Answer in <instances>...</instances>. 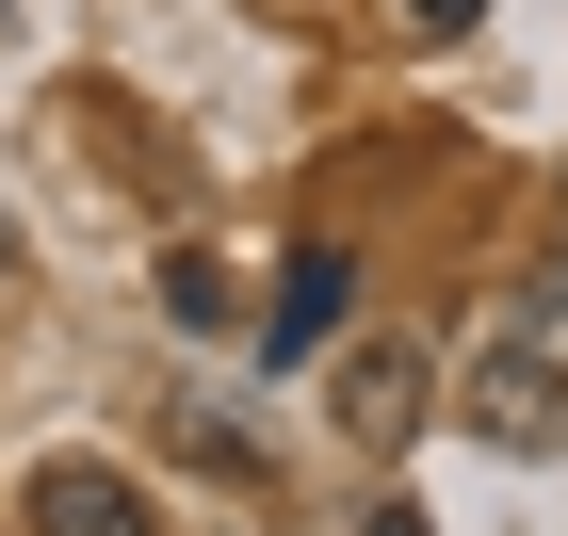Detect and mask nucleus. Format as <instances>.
<instances>
[{"label":"nucleus","instance_id":"1","mask_svg":"<svg viewBox=\"0 0 568 536\" xmlns=\"http://www.w3.org/2000/svg\"><path fill=\"white\" fill-rule=\"evenodd\" d=\"M471 439H504V455H552V439H568V374L520 342V325L471 357Z\"/></svg>","mask_w":568,"mask_h":536},{"label":"nucleus","instance_id":"2","mask_svg":"<svg viewBox=\"0 0 568 536\" xmlns=\"http://www.w3.org/2000/svg\"><path fill=\"white\" fill-rule=\"evenodd\" d=\"M33 536H146V488L98 472V455H49L33 472Z\"/></svg>","mask_w":568,"mask_h":536},{"label":"nucleus","instance_id":"3","mask_svg":"<svg viewBox=\"0 0 568 536\" xmlns=\"http://www.w3.org/2000/svg\"><path fill=\"white\" fill-rule=\"evenodd\" d=\"M342 310H357V261H342V244H293V276H276V325H261V357H308V342H325Z\"/></svg>","mask_w":568,"mask_h":536},{"label":"nucleus","instance_id":"4","mask_svg":"<svg viewBox=\"0 0 568 536\" xmlns=\"http://www.w3.org/2000/svg\"><path fill=\"white\" fill-rule=\"evenodd\" d=\"M423 391H438V374H423V342H374V357H357V374H342V423H357V439H374V455H390L406 423H423Z\"/></svg>","mask_w":568,"mask_h":536},{"label":"nucleus","instance_id":"5","mask_svg":"<svg viewBox=\"0 0 568 536\" xmlns=\"http://www.w3.org/2000/svg\"><path fill=\"white\" fill-rule=\"evenodd\" d=\"M179 455H195V472H261V439H244V423H212V406H179Z\"/></svg>","mask_w":568,"mask_h":536},{"label":"nucleus","instance_id":"6","mask_svg":"<svg viewBox=\"0 0 568 536\" xmlns=\"http://www.w3.org/2000/svg\"><path fill=\"white\" fill-rule=\"evenodd\" d=\"M163 310L179 325H227V261H163Z\"/></svg>","mask_w":568,"mask_h":536},{"label":"nucleus","instance_id":"7","mask_svg":"<svg viewBox=\"0 0 568 536\" xmlns=\"http://www.w3.org/2000/svg\"><path fill=\"white\" fill-rule=\"evenodd\" d=\"M520 342H536V357H552V374H568V261L536 276V310H520Z\"/></svg>","mask_w":568,"mask_h":536},{"label":"nucleus","instance_id":"8","mask_svg":"<svg viewBox=\"0 0 568 536\" xmlns=\"http://www.w3.org/2000/svg\"><path fill=\"white\" fill-rule=\"evenodd\" d=\"M471 17H487V0H406V33H438V49L471 33Z\"/></svg>","mask_w":568,"mask_h":536},{"label":"nucleus","instance_id":"9","mask_svg":"<svg viewBox=\"0 0 568 536\" xmlns=\"http://www.w3.org/2000/svg\"><path fill=\"white\" fill-rule=\"evenodd\" d=\"M357 536H423V504H374V520H357Z\"/></svg>","mask_w":568,"mask_h":536},{"label":"nucleus","instance_id":"10","mask_svg":"<svg viewBox=\"0 0 568 536\" xmlns=\"http://www.w3.org/2000/svg\"><path fill=\"white\" fill-rule=\"evenodd\" d=\"M0 293H17V212H0Z\"/></svg>","mask_w":568,"mask_h":536}]
</instances>
